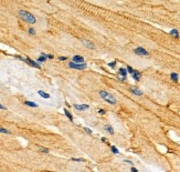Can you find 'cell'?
<instances>
[{
	"mask_svg": "<svg viewBox=\"0 0 180 172\" xmlns=\"http://www.w3.org/2000/svg\"><path fill=\"white\" fill-rule=\"evenodd\" d=\"M69 67L72 68V69H76V70H84V69H86V63H84V62L76 63V62H74V61H71V62L69 63Z\"/></svg>",
	"mask_w": 180,
	"mask_h": 172,
	"instance_id": "cell-3",
	"label": "cell"
},
{
	"mask_svg": "<svg viewBox=\"0 0 180 172\" xmlns=\"http://www.w3.org/2000/svg\"><path fill=\"white\" fill-rule=\"evenodd\" d=\"M124 162H125V163H128V164H133V162L130 160H124Z\"/></svg>",
	"mask_w": 180,
	"mask_h": 172,
	"instance_id": "cell-27",
	"label": "cell"
},
{
	"mask_svg": "<svg viewBox=\"0 0 180 172\" xmlns=\"http://www.w3.org/2000/svg\"><path fill=\"white\" fill-rule=\"evenodd\" d=\"M18 15L21 19H23L26 22H29V24H35L37 22V19H35V17L30 13V12L26 11V10H19L18 11Z\"/></svg>",
	"mask_w": 180,
	"mask_h": 172,
	"instance_id": "cell-1",
	"label": "cell"
},
{
	"mask_svg": "<svg viewBox=\"0 0 180 172\" xmlns=\"http://www.w3.org/2000/svg\"><path fill=\"white\" fill-rule=\"evenodd\" d=\"M130 170H132V171H133V172H137V171H138L137 169H136V168H134V167H133V168H132V169H130Z\"/></svg>",
	"mask_w": 180,
	"mask_h": 172,
	"instance_id": "cell-31",
	"label": "cell"
},
{
	"mask_svg": "<svg viewBox=\"0 0 180 172\" xmlns=\"http://www.w3.org/2000/svg\"><path fill=\"white\" fill-rule=\"evenodd\" d=\"M130 91H132L135 96H143V92H141L138 88H136V87H132V88H130Z\"/></svg>",
	"mask_w": 180,
	"mask_h": 172,
	"instance_id": "cell-9",
	"label": "cell"
},
{
	"mask_svg": "<svg viewBox=\"0 0 180 172\" xmlns=\"http://www.w3.org/2000/svg\"><path fill=\"white\" fill-rule=\"evenodd\" d=\"M119 74H121V76H123V77H126V76H127V69L121 68V69H119Z\"/></svg>",
	"mask_w": 180,
	"mask_h": 172,
	"instance_id": "cell-17",
	"label": "cell"
},
{
	"mask_svg": "<svg viewBox=\"0 0 180 172\" xmlns=\"http://www.w3.org/2000/svg\"><path fill=\"white\" fill-rule=\"evenodd\" d=\"M134 52H135L136 55H138V56H143V57H146V56H148V55H149L148 51L145 50V49H144L143 47H137V48H135Z\"/></svg>",
	"mask_w": 180,
	"mask_h": 172,
	"instance_id": "cell-4",
	"label": "cell"
},
{
	"mask_svg": "<svg viewBox=\"0 0 180 172\" xmlns=\"http://www.w3.org/2000/svg\"><path fill=\"white\" fill-rule=\"evenodd\" d=\"M0 132H1V133H6V134H10V133H11L9 130L4 129V128H2V127H0Z\"/></svg>",
	"mask_w": 180,
	"mask_h": 172,
	"instance_id": "cell-19",
	"label": "cell"
},
{
	"mask_svg": "<svg viewBox=\"0 0 180 172\" xmlns=\"http://www.w3.org/2000/svg\"><path fill=\"white\" fill-rule=\"evenodd\" d=\"M53 58H54L53 55H48V59H53Z\"/></svg>",
	"mask_w": 180,
	"mask_h": 172,
	"instance_id": "cell-30",
	"label": "cell"
},
{
	"mask_svg": "<svg viewBox=\"0 0 180 172\" xmlns=\"http://www.w3.org/2000/svg\"><path fill=\"white\" fill-rule=\"evenodd\" d=\"M98 93H99V96H101V98H103L105 101H107L108 103H110V104H116V103H117L116 98H115L114 96H112L110 93H108V92L102 90V91H99Z\"/></svg>",
	"mask_w": 180,
	"mask_h": 172,
	"instance_id": "cell-2",
	"label": "cell"
},
{
	"mask_svg": "<svg viewBox=\"0 0 180 172\" xmlns=\"http://www.w3.org/2000/svg\"><path fill=\"white\" fill-rule=\"evenodd\" d=\"M74 109L75 110H78V111H84V110L88 109L90 108V106L88 104H74Z\"/></svg>",
	"mask_w": 180,
	"mask_h": 172,
	"instance_id": "cell-6",
	"label": "cell"
},
{
	"mask_svg": "<svg viewBox=\"0 0 180 172\" xmlns=\"http://www.w3.org/2000/svg\"><path fill=\"white\" fill-rule=\"evenodd\" d=\"M81 41H82L83 44H85L86 47L88 48V49H91V50H93V49L95 48L94 43H92L91 41H88V40H86V39H81Z\"/></svg>",
	"mask_w": 180,
	"mask_h": 172,
	"instance_id": "cell-5",
	"label": "cell"
},
{
	"mask_svg": "<svg viewBox=\"0 0 180 172\" xmlns=\"http://www.w3.org/2000/svg\"><path fill=\"white\" fill-rule=\"evenodd\" d=\"M39 150L41 152L43 153H49V149H45V148H39Z\"/></svg>",
	"mask_w": 180,
	"mask_h": 172,
	"instance_id": "cell-22",
	"label": "cell"
},
{
	"mask_svg": "<svg viewBox=\"0 0 180 172\" xmlns=\"http://www.w3.org/2000/svg\"><path fill=\"white\" fill-rule=\"evenodd\" d=\"M24 104H26V106H29V107H32V108H38V104L34 103V102H31V101H26Z\"/></svg>",
	"mask_w": 180,
	"mask_h": 172,
	"instance_id": "cell-14",
	"label": "cell"
},
{
	"mask_svg": "<svg viewBox=\"0 0 180 172\" xmlns=\"http://www.w3.org/2000/svg\"><path fill=\"white\" fill-rule=\"evenodd\" d=\"M73 61L76 63H82V62H84V58L81 57V56H74L73 57Z\"/></svg>",
	"mask_w": 180,
	"mask_h": 172,
	"instance_id": "cell-10",
	"label": "cell"
},
{
	"mask_svg": "<svg viewBox=\"0 0 180 172\" xmlns=\"http://www.w3.org/2000/svg\"><path fill=\"white\" fill-rule=\"evenodd\" d=\"M127 72H129V74H132V73H133V72H134V69H133V68H132V67H127Z\"/></svg>",
	"mask_w": 180,
	"mask_h": 172,
	"instance_id": "cell-24",
	"label": "cell"
},
{
	"mask_svg": "<svg viewBox=\"0 0 180 172\" xmlns=\"http://www.w3.org/2000/svg\"><path fill=\"white\" fill-rule=\"evenodd\" d=\"M72 161H76V162H85V159H82V158H72Z\"/></svg>",
	"mask_w": 180,
	"mask_h": 172,
	"instance_id": "cell-20",
	"label": "cell"
},
{
	"mask_svg": "<svg viewBox=\"0 0 180 172\" xmlns=\"http://www.w3.org/2000/svg\"><path fill=\"white\" fill-rule=\"evenodd\" d=\"M115 66H116V61H113V62L108 63V67H110V68H115Z\"/></svg>",
	"mask_w": 180,
	"mask_h": 172,
	"instance_id": "cell-23",
	"label": "cell"
},
{
	"mask_svg": "<svg viewBox=\"0 0 180 172\" xmlns=\"http://www.w3.org/2000/svg\"><path fill=\"white\" fill-rule=\"evenodd\" d=\"M0 109L1 110H7V108H6L4 106H2V104H0Z\"/></svg>",
	"mask_w": 180,
	"mask_h": 172,
	"instance_id": "cell-29",
	"label": "cell"
},
{
	"mask_svg": "<svg viewBox=\"0 0 180 172\" xmlns=\"http://www.w3.org/2000/svg\"><path fill=\"white\" fill-rule=\"evenodd\" d=\"M64 113H65V116H66L67 119H69L71 122L73 121V116L70 113V111H69V110H67V109H64Z\"/></svg>",
	"mask_w": 180,
	"mask_h": 172,
	"instance_id": "cell-13",
	"label": "cell"
},
{
	"mask_svg": "<svg viewBox=\"0 0 180 172\" xmlns=\"http://www.w3.org/2000/svg\"><path fill=\"white\" fill-rule=\"evenodd\" d=\"M105 130L110 134H114V129L112 128V125H105Z\"/></svg>",
	"mask_w": 180,
	"mask_h": 172,
	"instance_id": "cell-16",
	"label": "cell"
},
{
	"mask_svg": "<svg viewBox=\"0 0 180 172\" xmlns=\"http://www.w3.org/2000/svg\"><path fill=\"white\" fill-rule=\"evenodd\" d=\"M110 150H112V152L114 154H119V151H118V149L115 147V145H110Z\"/></svg>",
	"mask_w": 180,
	"mask_h": 172,
	"instance_id": "cell-18",
	"label": "cell"
},
{
	"mask_svg": "<svg viewBox=\"0 0 180 172\" xmlns=\"http://www.w3.org/2000/svg\"><path fill=\"white\" fill-rule=\"evenodd\" d=\"M98 113H99V114H104V113H105V110L99 109V110H98Z\"/></svg>",
	"mask_w": 180,
	"mask_h": 172,
	"instance_id": "cell-26",
	"label": "cell"
},
{
	"mask_svg": "<svg viewBox=\"0 0 180 172\" xmlns=\"http://www.w3.org/2000/svg\"><path fill=\"white\" fill-rule=\"evenodd\" d=\"M132 77H133L136 81H139L140 80V77H141V74H140V72L139 71H136V70H134V72L132 73Z\"/></svg>",
	"mask_w": 180,
	"mask_h": 172,
	"instance_id": "cell-8",
	"label": "cell"
},
{
	"mask_svg": "<svg viewBox=\"0 0 180 172\" xmlns=\"http://www.w3.org/2000/svg\"><path fill=\"white\" fill-rule=\"evenodd\" d=\"M170 78H171L172 81L178 82V80H179V76H178V73H176V72H172V73L170 74Z\"/></svg>",
	"mask_w": 180,
	"mask_h": 172,
	"instance_id": "cell-12",
	"label": "cell"
},
{
	"mask_svg": "<svg viewBox=\"0 0 180 172\" xmlns=\"http://www.w3.org/2000/svg\"><path fill=\"white\" fill-rule=\"evenodd\" d=\"M28 32H29V35H31V36L35 35V30L33 28H29V29H28Z\"/></svg>",
	"mask_w": 180,
	"mask_h": 172,
	"instance_id": "cell-21",
	"label": "cell"
},
{
	"mask_svg": "<svg viewBox=\"0 0 180 172\" xmlns=\"http://www.w3.org/2000/svg\"><path fill=\"white\" fill-rule=\"evenodd\" d=\"M170 35L173 36V37H176V38H179V32H178L177 29H172V30H170Z\"/></svg>",
	"mask_w": 180,
	"mask_h": 172,
	"instance_id": "cell-15",
	"label": "cell"
},
{
	"mask_svg": "<svg viewBox=\"0 0 180 172\" xmlns=\"http://www.w3.org/2000/svg\"><path fill=\"white\" fill-rule=\"evenodd\" d=\"M84 130H85L86 132L88 133V134H92V130L90 129V128H87V127H85V128H84Z\"/></svg>",
	"mask_w": 180,
	"mask_h": 172,
	"instance_id": "cell-25",
	"label": "cell"
},
{
	"mask_svg": "<svg viewBox=\"0 0 180 172\" xmlns=\"http://www.w3.org/2000/svg\"><path fill=\"white\" fill-rule=\"evenodd\" d=\"M59 59H60V60H61V61H64V60H66L67 58H66V57H60Z\"/></svg>",
	"mask_w": 180,
	"mask_h": 172,
	"instance_id": "cell-28",
	"label": "cell"
},
{
	"mask_svg": "<svg viewBox=\"0 0 180 172\" xmlns=\"http://www.w3.org/2000/svg\"><path fill=\"white\" fill-rule=\"evenodd\" d=\"M27 63H29L30 66H32V67H34V68H37V69H40L41 68V66H40L38 62H35V61H33V60H31L30 58H27V61H26Z\"/></svg>",
	"mask_w": 180,
	"mask_h": 172,
	"instance_id": "cell-7",
	"label": "cell"
},
{
	"mask_svg": "<svg viewBox=\"0 0 180 172\" xmlns=\"http://www.w3.org/2000/svg\"><path fill=\"white\" fill-rule=\"evenodd\" d=\"M38 94H39L40 97L44 98V99H49V98H50V94L47 93V92H44V91H42V90H39V91H38Z\"/></svg>",
	"mask_w": 180,
	"mask_h": 172,
	"instance_id": "cell-11",
	"label": "cell"
},
{
	"mask_svg": "<svg viewBox=\"0 0 180 172\" xmlns=\"http://www.w3.org/2000/svg\"><path fill=\"white\" fill-rule=\"evenodd\" d=\"M101 140H102V142H107V140H106L105 138H102V139H101Z\"/></svg>",
	"mask_w": 180,
	"mask_h": 172,
	"instance_id": "cell-32",
	"label": "cell"
}]
</instances>
